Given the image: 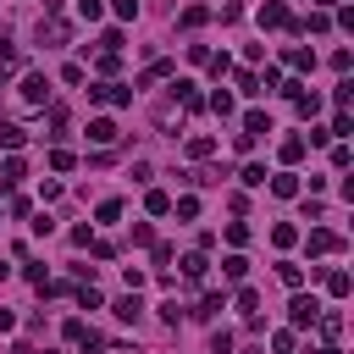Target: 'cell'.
Segmentation results:
<instances>
[{
	"mask_svg": "<svg viewBox=\"0 0 354 354\" xmlns=\"http://www.w3.org/2000/svg\"><path fill=\"white\" fill-rule=\"evenodd\" d=\"M88 100L94 105H133V83H88Z\"/></svg>",
	"mask_w": 354,
	"mask_h": 354,
	"instance_id": "cell-1",
	"label": "cell"
},
{
	"mask_svg": "<svg viewBox=\"0 0 354 354\" xmlns=\"http://www.w3.org/2000/svg\"><path fill=\"white\" fill-rule=\"evenodd\" d=\"M315 315H321V299H315V293H293V304H288V321H293V332L315 326Z\"/></svg>",
	"mask_w": 354,
	"mask_h": 354,
	"instance_id": "cell-2",
	"label": "cell"
},
{
	"mask_svg": "<svg viewBox=\"0 0 354 354\" xmlns=\"http://www.w3.org/2000/svg\"><path fill=\"white\" fill-rule=\"evenodd\" d=\"M254 17H260V28H288V33H299V17H293V11L282 6V0H266V6L254 11Z\"/></svg>",
	"mask_w": 354,
	"mask_h": 354,
	"instance_id": "cell-3",
	"label": "cell"
},
{
	"mask_svg": "<svg viewBox=\"0 0 354 354\" xmlns=\"http://www.w3.org/2000/svg\"><path fill=\"white\" fill-rule=\"evenodd\" d=\"M66 39H72V28H66L61 17H50V22H39V44H44V50H55V44H66Z\"/></svg>",
	"mask_w": 354,
	"mask_h": 354,
	"instance_id": "cell-4",
	"label": "cell"
},
{
	"mask_svg": "<svg viewBox=\"0 0 354 354\" xmlns=\"http://www.w3.org/2000/svg\"><path fill=\"white\" fill-rule=\"evenodd\" d=\"M22 100H28V105H44V100H50V83H44V72H28V77H22Z\"/></svg>",
	"mask_w": 354,
	"mask_h": 354,
	"instance_id": "cell-5",
	"label": "cell"
},
{
	"mask_svg": "<svg viewBox=\"0 0 354 354\" xmlns=\"http://www.w3.org/2000/svg\"><path fill=\"white\" fill-rule=\"evenodd\" d=\"M171 94H177V105H183V111H205V94H199L188 77H177V83H171Z\"/></svg>",
	"mask_w": 354,
	"mask_h": 354,
	"instance_id": "cell-6",
	"label": "cell"
},
{
	"mask_svg": "<svg viewBox=\"0 0 354 354\" xmlns=\"http://www.w3.org/2000/svg\"><path fill=\"white\" fill-rule=\"evenodd\" d=\"M88 144L111 149V144H116V122H111V116H94V122H88Z\"/></svg>",
	"mask_w": 354,
	"mask_h": 354,
	"instance_id": "cell-7",
	"label": "cell"
},
{
	"mask_svg": "<svg viewBox=\"0 0 354 354\" xmlns=\"http://www.w3.org/2000/svg\"><path fill=\"white\" fill-rule=\"evenodd\" d=\"M337 249H343V238H337V232H326V227H315V232H310V254H337Z\"/></svg>",
	"mask_w": 354,
	"mask_h": 354,
	"instance_id": "cell-8",
	"label": "cell"
},
{
	"mask_svg": "<svg viewBox=\"0 0 354 354\" xmlns=\"http://www.w3.org/2000/svg\"><path fill=\"white\" fill-rule=\"evenodd\" d=\"M205 22H210V6H183V17H177L183 33H194V28H205Z\"/></svg>",
	"mask_w": 354,
	"mask_h": 354,
	"instance_id": "cell-9",
	"label": "cell"
},
{
	"mask_svg": "<svg viewBox=\"0 0 354 354\" xmlns=\"http://www.w3.org/2000/svg\"><path fill=\"white\" fill-rule=\"evenodd\" d=\"M304 149H310V144H304V133H293V138H282V149H277V155H282V166H299V160H304Z\"/></svg>",
	"mask_w": 354,
	"mask_h": 354,
	"instance_id": "cell-10",
	"label": "cell"
},
{
	"mask_svg": "<svg viewBox=\"0 0 354 354\" xmlns=\"http://www.w3.org/2000/svg\"><path fill=\"white\" fill-rule=\"evenodd\" d=\"M299 188H304V183H299L293 171H277V177H271V194H277V199H299Z\"/></svg>",
	"mask_w": 354,
	"mask_h": 354,
	"instance_id": "cell-11",
	"label": "cell"
},
{
	"mask_svg": "<svg viewBox=\"0 0 354 354\" xmlns=\"http://www.w3.org/2000/svg\"><path fill=\"white\" fill-rule=\"evenodd\" d=\"M111 310H116V321H138V315H144V304H138V293H133V288H127V293H122Z\"/></svg>",
	"mask_w": 354,
	"mask_h": 354,
	"instance_id": "cell-12",
	"label": "cell"
},
{
	"mask_svg": "<svg viewBox=\"0 0 354 354\" xmlns=\"http://www.w3.org/2000/svg\"><path fill=\"white\" fill-rule=\"evenodd\" d=\"M315 326H321V337H326V343H337V337H343V315H337V310H321V315H315Z\"/></svg>",
	"mask_w": 354,
	"mask_h": 354,
	"instance_id": "cell-13",
	"label": "cell"
},
{
	"mask_svg": "<svg viewBox=\"0 0 354 354\" xmlns=\"http://www.w3.org/2000/svg\"><path fill=\"white\" fill-rule=\"evenodd\" d=\"M260 133H271V116L266 111H243V138H260Z\"/></svg>",
	"mask_w": 354,
	"mask_h": 354,
	"instance_id": "cell-14",
	"label": "cell"
},
{
	"mask_svg": "<svg viewBox=\"0 0 354 354\" xmlns=\"http://www.w3.org/2000/svg\"><path fill=\"white\" fill-rule=\"evenodd\" d=\"M144 210H149V216H171V194H166V188H149V194H144Z\"/></svg>",
	"mask_w": 354,
	"mask_h": 354,
	"instance_id": "cell-15",
	"label": "cell"
},
{
	"mask_svg": "<svg viewBox=\"0 0 354 354\" xmlns=\"http://www.w3.org/2000/svg\"><path fill=\"white\" fill-rule=\"evenodd\" d=\"M321 282H326V293H332V299H348V288H354V282H348V271H321Z\"/></svg>",
	"mask_w": 354,
	"mask_h": 354,
	"instance_id": "cell-16",
	"label": "cell"
},
{
	"mask_svg": "<svg viewBox=\"0 0 354 354\" xmlns=\"http://www.w3.org/2000/svg\"><path fill=\"white\" fill-rule=\"evenodd\" d=\"M22 177H28V166H22L17 155H11V160H0V188H17Z\"/></svg>",
	"mask_w": 354,
	"mask_h": 354,
	"instance_id": "cell-17",
	"label": "cell"
},
{
	"mask_svg": "<svg viewBox=\"0 0 354 354\" xmlns=\"http://www.w3.org/2000/svg\"><path fill=\"white\" fill-rule=\"evenodd\" d=\"M293 111H299V116L310 122V116L321 111V94H310V88H299V94H293Z\"/></svg>",
	"mask_w": 354,
	"mask_h": 354,
	"instance_id": "cell-18",
	"label": "cell"
},
{
	"mask_svg": "<svg viewBox=\"0 0 354 354\" xmlns=\"http://www.w3.org/2000/svg\"><path fill=\"white\" fill-rule=\"evenodd\" d=\"M271 243H277V249H293V243H299V227H293V221H277V227H271Z\"/></svg>",
	"mask_w": 354,
	"mask_h": 354,
	"instance_id": "cell-19",
	"label": "cell"
},
{
	"mask_svg": "<svg viewBox=\"0 0 354 354\" xmlns=\"http://www.w3.org/2000/svg\"><path fill=\"white\" fill-rule=\"evenodd\" d=\"M221 277H227V282H243V277H249V260H243V254H227V260H221Z\"/></svg>",
	"mask_w": 354,
	"mask_h": 354,
	"instance_id": "cell-20",
	"label": "cell"
},
{
	"mask_svg": "<svg viewBox=\"0 0 354 354\" xmlns=\"http://www.w3.org/2000/svg\"><path fill=\"white\" fill-rule=\"evenodd\" d=\"M277 277H282V288H293V293L304 288V266H293V260H282V266H277Z\"/></svg>",
	"mask_w": 354,
	"mask_h": 354,
	"instance_id": "cell-21",
	"label": "cell"
},
{
	"mask_svg": "<svg viewBox=\"0 0 354 354\" xmlns=\"http://www.w3.org/2000/svg\"><path fill=\"white\" fill-rule=\"evenodd\" d=\"M221 310H227V293H205L194 315H199V321H210V315H221Z\"/></svg>",
	"mask_w": 354,
	"mask_h": 354,
	"instance_id": "cell-22",
	"label": "cell"
},
{
	"mask_svg": "<svg viewBox=\"0 0 354 354\" xmlns=\"http://www.w3.org/2000/svg\"><path fill=\"white\" fill-rule=\"evenodd\" d=\"M0 144H6V149H22V144H28V127H17V122H0Z\"/></svg>",
	"mask_w": 354,
	"mask_h": 354,
	"instance_id": "cell-23",
	"label": "cell"
},
{
	"mask_svg": "<svg viewBox=\"0 0 354 354\" xmlns=\"http://www.w3.org/2000/svg\"><path fill=\"white\" fill-rule=\"evenodd\" d=\"M282 61H288V66H293V72H310V66H315V55H310V50H304V44H293V50H288V55H282Z\"/></svg>",
	"mask_w": 354,
	"mask_h": 354,
	"instance_id": "cell-24",
	"label": "cell"
},
{
	"mask_svg": "<svg viewBox=\"0 0 354 354\" xmlns=\"http://www.w3.org/2000/svg\"><path fill=\"white\" fill-rule=\"evenodd\" d=\"M116 66H122V50H100L94 72H100V77H116Z\"/></svg>",
	"mask_w": 354,
	"mask_h": 354,
	"instance_id": "cell-25",
	"label": "cell"
},
{
	"mask_svg": "<svg viewBox=\"0 0 354 354\" xmlns=\"http://www.w3.org/2000/svg\"><path fill=\"white\" fill-rule=\"evenodd\" d=\"M160 77H171V61H149V66L138 72V88H144V83H160Z\"/></svg>",
	"mask_w": 354,
	"mask_h": 354,
	"instance_id": "cell-26",
	"label": "cell"
},
{
	"mask_svg": "<svg viewBox=\"0 0 354 354\" xmlns=\"http://www.w3.org/2000/svg\"><path fill=\"white\" fill-rule=\"evenodd\" d=\"M188 155H194V160H210V155H216V138L194 133V138H188Z\"/></svg>",
	"mask_w": 354,
	"mask_h": 354,
	"instance_id": "cell-27",
	"label": "cell"
},
{
	"mask_svg": "<svg viewBox=\"0 0 354 354\" xmlns=\"http://www.w3.org/2000/svg\"><path fill=\"white\" fill-rule=\"evenodd\" d=\"M205 271H210L205 254H188V260H183V277H188V282H205Z\"/></svg>",
	"mask_w": 354,
	"mask_h": 354,
	"instance_id": "cell-28",
	"label": "cell"
},
{
	"mask_svg": "<svg viewBox=\"0 0 354 354\" xmlns=\"http://www.w3.org/2000/svg\"><path fill=\"white\" fill-rule=\"evenodd\" d=\"M332 28V11H310V22H299V33H326Z\"/></svg>",
	"mask_w": 354,
	"mask_h": 354,
	"instance_id": "cell-29",
	"label": "cell"
},
{
	"mask_svg": "<svg viewBox=\"0 0 354 354\" xmlns=\"http://www.w3.org/2000/svg\"><path fill=\"white\" fill-rule=\"evenodd\" d=\"M238 177H243V188H266V166H260V160H249Z\"/></svg>",
	"mask_w": 354,
	"mask_h": 354,
	"instance_id": "cell-30",
	"label": "cell"
},
{
	"mask_svg": "<svg viewBox=\"0 0 354 354\" xmlns=\"http://www.w3.org/2000/svg\"><path fill=\"white\" fill-rule=\"evenodd\" d=\"M171 210H177V221H194V216H199V199L183 194V199H171Z\"/></svg>",
	"mask_w": 354,
	"mask_h": 354,
	"instance_id": "cell-31",
	"label": "cell"
},
{
	"mask_svg": "<svg viewBox=\"0 0 354 354\" xmlns=\"http://www.w3.org/2000/svg\"><path fill=\"white\" fill-rule=\"evenodd\" d=\"M77 304H83V310H100L105 299H100V288H94V282H77Z\"/></svg>",
	"mask_w": 354,
	"mask_h": 354,
	"instance_id": "cell-32",
	"label": "cell"
},
{
	"mask_svg": "<svg viewBox=\"0 0 354 354\" xmlns=\"http://www.w3.org/2000/svg\"><path fill=\"white\" fill-rule=\"evenodd\" d=\"M11 66H22V50L11 39H0V72H11Z\"/></svg>",
	"mask_w": 354,
	"mask_h": 354,
	"instance_id": "cell-33",
	"label": "cell"
},
{
	"mask_svg": "<svg viewBox=\"0 0 354 354\" xmlns=\"http://www.w3.org/2000/svg\"><path fill=\"white\" fill-rule=\"evenodd\" d=\"M205 105H210V111H216V116H232V94H227V88H216V94H210V100H205Z\"/></svg>",
	"mask_w": 354,
	"mask_h": 354,
	"instance_id": "cell-34",
	"label": "cell"
},
{
	"mask_svg": "<svg viewBox=\"0 0 354 354\" xmlns=\"http://www.w3.org/2000/svg\"><path fill=\"white\" fill-rule=\"evenodd\" d=\"M326 133H332V138H348V133H354V116H348V111H337V116H332V127H326Z\"/></svg>",
	"mask_w": 354,
	"mask_h": 354,
	"instance_id": "cell-35",
	"label": "cell"
},
{
	"mask_svg": "<svg viewBox=\"0 0 354 354\" xmlns=\"http://www.w3.org/2000/svg\"><path fill=\"white\" fill-rule=\"evenodd\" d=\"M77 17H83V22H100V17H105V0H77Z\"/></svg>",
	"mask_w": 354,
	"mask_h": 354,
	"instance_id": "cell-36",
	"label": "cell"
},
{
	"mask_svg": "<svg viewBox=\"0 0 354 354\" xmlns=\"http://www.w3.org/2000/svg\"><path fill=\"white\" fill-rule=\"evenodd\" d=\"M227 243L243 249V243H249V227H243V221H227Z\"/></svg>",
	"mask_w": 354,
	"mask_h": 354,
	"instance_id": "cell-37",
	"label": "cell"
},
{
	"mask_svg": "<svg viewBox=\"0 0 354 354\" xmlns=\"http://www.w3.org/2000/svg\"><path fill=\"white\" fill-rule=\"evenodd\" d=\"M22 277H28L33 288H44V282H50V277H44V260H28V266H22Z\"/></svg>",
	"mask_w": 354,
	"mask_h": 354,
	"instance_id": "cell-38",
	"label": "cell"
},
{
	"mask_svg": "<svg viewBox=\"0 0 354 354\" xmlns=\"http://www.w3.org/2000/svg\"><path fill=\"white\" fill-rule=\"evenodd\" d=\"M238 310L254 315V310H260V293H254V288H238Z\"/></svg>",
	"mask_w": 354,
	"mask_h": 354,
	"instance_id": "cell-39",
	"label": "cell"
},
{
	"mask_svg": "<svg viewBox=\"0 0 354 354\" xmlns=\"http://www.w3.org/2000/svg\"><path fill=\"white\" fill-rule=\"evenodd\" d=\"M271 348H277V354H293V326H282V332H271Z\"/></svg>",
	"mask_w": 354,
	"mask_h": 354,
	"instance_id": "cell-40",
	"label": "cell"
},
{
	"mask_svg": "<svg viewBox=\"0 0 354 354\" xmlns=\"http://www.w3.org/2000/svg\"><path fill=\"white\" fill-rule=\"evenodd\" d=\"M77 343H83V354H105V337H100V332H88V326H83V337H77Z\"/></svg>",
	"mask_w": 354,
	"mask_h": 354,
	"instance_id": "cell-41",
	"label": "cell"
},
{
	"mask_svg": "<svg viewBox=\"0 0 354 354\" xmlns=\"http://www.w3.org/2000/svg\"><path fill=\"white\" fill-rule=\"evenodd\" d=\"M221 22H243V0H221Z\"/></svg>",
	"mask_w": 354,
	"mask_h": 354,
	"instance_id": "cell-42",
	"label": "cell"
},
{
	"mask_svg": "<svg viewBox=\"0 0 354 354\" xmlns=\"http://www.w3.org/2000/svg\"><path fill=\"white\" fill-rule=\"evenodd\" d=\"M205 66H210V77H216V83H221V77H227V72H232V61H227V55H210V61H205Z\"/></svg>",
	"mask_w": 354,
	"mask_h": 354,
	"instance_id": "cell-43",
	"label": "cell"
},
{
	"mask_svg": "<svg viewBox=\"0 0 354 354\" xmlns=\"http://www.w3.org/2000/svg\"><path fill=\"white\" fill-rule=\"evenodd\" d=\"M332 100H337V105H343V111H348V105H354V83H348V77H343V83H337V88H332Z\"/></svg>",
	"mask_w": 354,
	"mask_h": 354,
	"instance_id": "cell-44",
	"label": "cell"
},
{
	"mask_svg": "<svg viewBox=\"0 0 354 354\" xmlns=\"http://www.w3.org/2000/svg\"><path fill=\"white\" fill-rule=\"evenodd\" d=\"M50 166H55V171H72L77 160H72V149H50Z\"/></svg>",
	"mask_w": 354,
	"mask_h": 354,
	"instance_id": "cell-45",
	"label": "cell"
},
{
	"mask_svg": "<svg viewBox=\"0 0 354 354\" xmlns=\"http://www.w3.org/2000/svg\"><path fill=\"white\" fill-rule=\"evenodd\" d=\"M94 216H100V221H122V205H116V199H100V210H94Z\"/></svg>",
	"mask_w": 354,
	"mask_h": 354,
	"instance_id": "cell-46",
	"label": "cell"
},
{
	"mask_svg": "<svg viewBox=\"0 0 354 354\" xmlns=\"http://www.w3.org/2000/svg\"><path fill=\"white\" fill-rule=\"evenodd\" d=\"M111 11H116L122 22H133V17H138V0H111Z\"/></svg>",
	"mask_w": 354,
	"mask_h": 354,
	"instance_id": "cell-47",
	"label": "cell"
},
{
	"mask_svg": "<svg viewBox=\"0 0 354 354\" xmlns=\"http://www.w3.org/2000/svg\"><path fill=\"white\" fill-rule=\"evenodd\" d=\"M332 22H337V28H348V33H354V6H337V11H332Z\"/></svg>",
	"mask_w": 354,
	"mask_h": 354,
	"instance_id": "cell-48",
	"label": "cell"
},
{
	"mask_svg": "<svg viewBox=\"0 0 354 354\" xmlns=\"http://www.w3.org/2000/svg\"><path fill=\"white\" fill-rule=\"evenodd\" d=\"M100 50H122V28H105L100 33Z\"/></svg>",
	"mask_w": 354,
	"mask_h": 354,
	"instance_id": "cell-49",
	"label": "cell"
},
{
	"mask_svg": "<svg viewBox=\"0 0 354 354\" xmlns=\"http://www.w3.org/2000/svg\"><path fill=\"white\" fill-rule=\"evenodd\" d=\"M348 160H354V155H348V144H332V166H337V171H348Z\"/></svg>",
	"mask_w": 354,
	"mask_h": 354,
	"instance_id": "cell-50",
	"label": "cell"
},
{
	"mask_svg": "<svg viewBox=\"0 0 354 354\" xmlns=\"http://www.w3.org/2000/svg\"><path fill=\"white\" fill-rule=\"evenodd\" d=\"M28 227H33V232H39V238H50V232H55V221H50V216H44V210H39V216H33V221H28Z\"/></svg>",
	"mask_w": 354,
	"mask_h": 354,
	"instance_id": "cell-51",
	"label": "cell"
},
{
	"mask_svg": "<svg viewBox=\"0 0 354 354\" xmlns=\"http://www.w3.org/2000/svg\"><path fill=\"white\" fill-rule=\"evenodd\" d=\"M88 249H94V260H116V243H105V238H94Z\"/></svg>",
	"mask_w": 354,
	"mask_h": 354,
	"instance_id": "cell-52",
	"label": "cell"
},
{
	"mask_svg": "<svg viewBox=\"0 0 354 354\" xmlns=\"http://www.w3.org/2000/svg\"><path fill=\"white\" fill-rule=\"evenodd\" d=\"M160 321H171V326H177V321H183V304H177V299H166V304H160Z\"/></svg>",
	"mask_w": 354,
	"mask_h": 354,
	"instance_id": "cell-53",
	"label": "cell"
},
{
	"mask_svg": "<svg viewBox=\"0 0 354 354\" xmlns=\"http://www.w3.org/2000/svg\"><path fill=\"white\" fill-rule=\"evenodd\" d=\"M0 332H17V315L11 310H0Z\"/></svg>",
	"mask_w": 354,
	"mask_h": 354,
	"instance_id": "cell-54",
	"label": "cell"
},
{
	"mask_svg": "<svg viewBox=\"0 0 354 354\" xmlns=\"http://www.w3.org/2000/svg\"><path fill=\"white\" fill-rule=\"evenodd\" d=\"M310 354H343V348H337V343H321V348H310Z\"/></svg>",
	"mask_w": 354,
	"mask_h": 354,
	"instance_id": "cell-55",
	"label": "cell"
},
{
	"mask_svg": "<svg viewBox=\"0 0 354 354\" xmlns=\"http://www.w3.org/2000/svg\"><path fill=\"white\" fill-rule=\"evenodd\" d=\"M310 6H315V11H332V6H337V0H310Z\"/></svg>",
	"mask_w": 354,
	"mask_h": 354,
	"instance_id": "cell-56",
	"label": "cell"
},
{
	"mask_svg": "<svg viewBox=\"0 0 354 354\" xmlns=\"http://www.w3.org/2000/svg\"><path fill=\"white\" fill-rule=\"evenodd\" d=\"M6 277H11V266H0V282H6Z\"/></svg>",
	"mask_w": 354,
	"mask_h": 354,
	"instance_id": "cell-57",
	"label": "cell"
},
{
	"mask_svg": "<svg viewBox=\"0 0 354 354\" xmlns=\"http://www.w3.org/2000/svg\"><path fill=\"white\" fill-rule=\"evenodd\" d=\"M44 354H55V348H44Z\"/></svg>",
	"mask_w": 354,
	"mask_h": 354,
	"instance_id": "cell-58",
	"label": "cell"
}]
</instances>
